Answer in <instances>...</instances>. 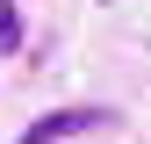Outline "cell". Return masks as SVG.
I'll use <instances>...</instances> for the list:
<instances>
[{
  "mask_svg": "<svg viewBox=\"0 0 151 144\" xmlns=\"http://www.w3.org/2000/svg\"><path fill=\"white\" fill-rule=\"evenodd\" d=\"M115 122V108H50V115H36L29 130H22V144H65V137H79V130H108Z\"/></svg>",
  "mask_w": 151,
  "mask_h": 144,
  "instance_id": "1",
  "label": "cell"
},
{
  "mask_svg": "<svg viewBox=\"0 0 151 144\" xmlns=\"http://www.w3.org/2000/svg\"><path fill=\"white\" fill-rule=\"evenodd\" d=\"M22 7H14V0H0V58H14V50H22Z\"/></svg>",
  "mask_w": 151,
  "mask_h": 144,
  "instance_id": "2",
  "label": "cell"
}]
</instances>
